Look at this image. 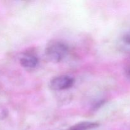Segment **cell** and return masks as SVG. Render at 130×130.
Listing matches in <instances>:
<instances>
[{
    "mask_svg": "<svg viewBox=\"0 0 130 130\" xmlns=\"http://www.w3.org/2000/svg\"><path fill=\"white\" fill-rule=\"evenodd\" d=\"M69 46L60 41H53L47 45L45 55L47 59L53 63L62 62L68 55Z\"/></svg>",
    "mask_w": 130,
    "mask_h": 130,
    "instance_id": "6da1fadb",
    "label": "cell"
},
{
    "mask_svg": "<svg viewBox=\"0 0 130 130\" xmlns=\"http://www.w3.org/2000/svg\"><path fill=\"white\" fill-rule=\"evenodd\" d=\"M74 83V79L72 77L67 75H62L52 79L50 81L49 87L53 91H62L72 87Z\"/></svg>",
    "mask_w": 130,
    "mask_h": 130,
    "instance_id": "7a4b0ae2",
    "label": "cell"
},
{
    "mask_svg": "<svg viewBox=\"0 0 130 130\" xmlns=\"http://www.w3.org/2000/svg\"><path fill=\"white\" fill-rule=\"evenodd\" d=\"M20 63L24 68L34 69L38 66V59L33 55L26 54L20 58Z\"/></svg>",
    "mask_w": 130,
    "mask_h": 130,
    "instance_id": "3957f363",
    "label": "cell"
},
{
    "mask_svg": "<svg viewBox=\"0 0 130 130\" xmlns=\"http://www.w3.org/2000/svg\"><path fill=\"white\" fill-rule=\"evenodd\" d=\"M99 124L96 122L84 121L77 123L66 130H91L97 128Z\"/></svg>",
    "mask_w": 130,
    "mask_h": 130,
    "instance_id": "277c9868",
    "label": "cell"
},
{
    "mask_svg": "<svg viewBox=\"0 0 130 130\" xmlns=\"http://www.w3.org/2000/svg\"><path fill=\"white\" fill-rule=\"evenodd\" d=\"M122 42L123 43V45L126 48V49L130 50V31L124 34L122 38Z\"/></svg>",
    "mask_w": 130,
    "mask_h": 130,
    "instance_id": "5b68a950",
    "label": "cell"
},
{
    "mask_svg": "<svg viewBox=\"0 0 130 130\" xmlns=\"http://www.w3.org/2000/svg\"><path fill=\"white\" fill-rule=\"evenodd\" d=\"M125 74L126 76L128 77L130 79V65L129 66H127L126 68L125 69Z\"/></svg>",
    "mask_w": 130,
    "mask_h": 130,
    "instance_id": "8992f818",
    "label": "cell"
}]
</instances>
